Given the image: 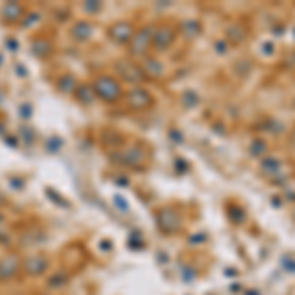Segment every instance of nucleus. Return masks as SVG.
Returning a JSON list of instances; mask_svg holds the SVG:
<instances>
[{
	"instance_id": "obj_5",
	"label": "nucleus",
	"mask_w": 295,
	"mask_h": 295,
	"mask_svg": "<svg viewBox=\"0 0 295 295\" xmlns=\"http://www.w3.org/2000/svg\"><path fill=\"white\" fill-rule=\"evenodd\" d=\"M108 36L115 39L116 43H126V41H130V39L134 38L132 24H128V22H116L115 26L108 30Z\"/></svg>"
},
{
	"instance_id": "obj_13",
	"label": "nucleus",
	"mask_w": 295,
	"mask_h": 295,
	"mask_svg": "<svg viewBox=\"0 0 295 295\" xmlns=\"http://www.w3.org/2000/svg\"><path fill=\"white\" fill-rule=\"evenodd\" d=\"M0 201H2V199H0Z\"/></svg>"
},
{
	"instance_id": "obj_7",
	"label": "nucleus",
	"mask_w": 295,
	"mask_h": 295,
	"mask_svg": "<svg viewBox=\"0 0 295 295\" xmlns=\"http://www.w3.org/2000/svg\"><path fill=\"white\" fill-rule=\"evenodd\" d=\"M20 268V262L16 256H4L0 260V280H10L16 276V271Z\"/></svg>"
},
{
	"instance_id": "obj_11",
	"label": "nucleus",
	"mask_w": 295,
	"mask_h": 295,
	"mask_svg": "<svg viewBox=\"0 0 295 295\" xmlns=\"http://www.w3.org/2000/svg\"><path fill=\"white\" fill-rule=\"evenodd\" d=\"M65 283H67V276H65L63 271H59V274H53L52 278L48 280V285H50L52 289H59V287H63Z\"/></svg>"
},
{
	"instance_id": "obj_2",
	"label": "nucleus",
	"mask_w": 295,
	"mask_h": 295,
	"mask_svg": "<svg viewBox=\"0 0 295 295\" xmlns=\"http://www.w3.org/2000/svg\"><path fill=\"white\" fill-rule=\"evenodd\" d=\"M150 32H152V28H144L142 32L134 34V38L130 39V41H132V43H130V52L136 53V55L146 52V50L152 46V36H154V34H150Z\"/></svg>"
},
{
	"instance_id": "obj_6",
	"label": "nucleus",
	"mask_w": 295,
	"mask_h": 295,
	"mask_svg": "<svg viewBox=\"0 0 295 295\" xmlns=\"http://www.w3.org/2000/svg\"><path fill=\"white\" fill-rule=\"evenodd\" d=\"M116 71L122 75V79H126L128 83H142L144 79V71L142 67H138L136 63H118L116 65Z\"/></svg>"
},
{
	"instance_id": "obj_8",
	"label": "nucleus",
	"mask_w": 295,
	"mask_h": 295,
	"mask_svg": "<svg viewBox=\"0 0 295 295\" xmlns=\"http://www.w3.org/2000/svg\"><path fill=\"white\" fill-rule=\"evenodd\" d=\"M24 268H26V271L30 276H39V274H43L48 269V260L43 256H32L26 262Z\"/></svg>"
},
{
	"instance_id": "obj_4",
	"label": "nucleus",
	"mask_w": 295,
	"mask_h": 295,
	"mask_svg": "<svg viewBox=\"0 0 295 295\" xmlns=\"http://www.w3.org/2000/svg\"><path fill=\"white\" fill-rule=\"evenodd\" d=\"M173 38H175V32H173L169 26H162V28H157L155 34L152 36V43H154L155 50L164 52V50H167V48L171 46Z\"/></svg>"
},
{
	"instance_id": "obj_12",
	"label": "nucleus",
	"mask_w": 295,
	"mask_h": 295,
	"mask_svg": "<svg viewBox=\"0 0 295 295\" xmlns=\"http://www.w3.org/2000/svg\"><path fill=\"white\" fill-rule=\"evenodd\" d=\"M0 222H2V215H0Z\"/></svg>"
},
{
	"instance_id": "obj_3",
	"label": "nucleus",
	"mask_w": 295,
	"mask_h": 295,
	"mask_svg": "<svg viewBox=\"0 0 295 295\" xmlns=\"http://www.w3.org/2000/svg\"><path fill=\"white\" fill-rule=\"evenodd\" d=\"M126 103H128L130 108H134V110H142V108H148V106L152 104V95L144 89H134L128 93Z\"/></svg>"
},
{
	"instance_id": "obj_10",
	"label": "nucleus",
	"mask_w": 295,
	"mask_h": 295,
	"mask_svg": "<svg viewBox=\"0 0 295 295\" xmlns=\"http://www.w3.org/2000/svg\"><path fill=\"white\" fill-rule=\"evenodd\" d=\"M77 99L85 104L93 103V101H95V90H93V87H89V85L81 87V89L77 90Z\"/></svg>"
},
{
	"instance_id": "obj_1",
	"label": "nucleus",
	"mask_w": 295,
	"mask_h": 295,
	"mask_svg": "<svg viewBox=\"0 0 295 295\" xmlns=\"http://www.w3.org/2000/svg\"><path fill=\"white\" fill-rule=\"evenodd\" d=\"M93 90H95V95H97L99 99H103L106 103H115V101L120 99V95H122L120 83H118L116 79L110 77V75H101V77L95 79Z\"/></svg>"
},
{
	"instance_id": "obj_9",
	"label": "nucleus",
	"mask_w": 295,
	"mask_h": 295,
	"mask_svg": "<svg viewBox=\"0 0 295 295\" xmlns=\"http://www.w3.org/2000/svg\"><path fill=\"white\" fill-rule=\"evenodd\" d=\"M90 34H93V26L89 22H79L77 26L73 28V36L77 39H89Z\"/></svg>"
}]
</instances>
